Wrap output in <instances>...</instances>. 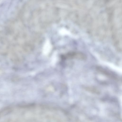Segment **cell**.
<instances>
[{
    "label": "cell",
    "mask_w": 122,
    "mask_h": 122,
    "mask_svg": "<svg viewBox=\"0 0 122 122\" xmlns=\"http://www.w3.org/2000/svg\"><path fill=\"white\" fill-rule=\"evenodd\" d=\"M61 114L59 108L41 105H20L17 111L20 122H58Z\"/></svg>",
    "instance_id": "cell-1"
},
{
    "label": "cell",
    "mask_w": 122,
    "mask_h": 122,
    "mask_svg": "<svg viewBox=\"0 0 122 122\" xmlns=\"http://www.w3.org/2000/svg\"><path fill=\"white\" fill-rule=\"evenodd\" d=\"M97 69V70L101 73L108 77L115 80L118 79V77L117 76L111 71L107 70L101 67H98Z\"/></svg>",
    "instance_id": "cell-2"
}]
</instances>
